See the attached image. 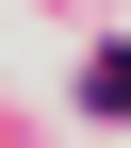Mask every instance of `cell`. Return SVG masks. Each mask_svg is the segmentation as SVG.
Returning <instances> with one entry per match:
<instances>
[{
	"instance_id": "1",
	"label": "cell",
	"mask_w": 131,
	"mask_h": 148,
	"mask_svg": "<svg viewBox=\"0 0 131 148\" xmlns=\"http://www.w3.org/2000/svg\"><path fill=\"white\" fill-rule=\"evenodd\" d=\"M98 115H131V49H98Z\"/></svg>"
}]
</instances>
